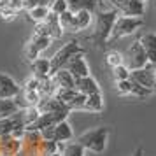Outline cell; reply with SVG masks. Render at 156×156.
<instances>
[{
  "label": "cell",
  "instance_id": "1",
  "mask_svg": "<svg viewBox=\"0 0 156 156\" xmlns=\"http://www.w3.org/2000/svg\"><path fill=\"white\" fill-rule=\"evenodd\" d=\"M118 16H119L118 11H112V9L98 11L97 20H95V32H93V35H91V41L95 42V46L104 48V46L109 44V37H111L114 21H116Z\"/></svg>",
  "mask_w": 156,
  "mask_h": 156
},
{
  "label": "cell",
  "instance_id": "2",
  "mask_svg": "<svg viewBox=\"0 0 156 156\" xmlns=\"http://www.w3.org/2000/svg\"><path fill=\"white\" fill-rule=\"evenodd\" d=\"M107 139H109V128L107 126H97L91 128L77 137V144L83 146L84 151L91 153H104L107 147Z\"/></svg>",
  "mask_w": 156,
  "mask_h": 156
},
{
  "label": "cell",
  "instance_id": "3",
  "mask_svg": "<svg viewBox=\"0 0 156 156\" xmlns=\"http://www.w3.org/2000/svg\"><path fill=\"white\" fill-rule=\"evenodd\" d=\"M144 21L142 18H128V16H118L116 21H114L112 32H111V37H109V42L112 41H118V39H123L126 35H132L133 32L140 28Z\"/></svg>",
  "mask_w": 156,
  "mask_h": 156
},
{
  "label": "cell",
  "instance_id": "4",
  "mask_svg": "<svg viewBox=\"0 0 156 156\" xmlns=\"http://www.w3.org/2000/svg\"><path fill=\"white\" fill-rule=\"evenodd\" d=\"M79 53H84V49L81 48V44L77 41H69L67 44H63L60 49L55 53V56L49 58V63H51V76L55 74L56 70L63 69L65 63L70 60L74 55H79Z\"/></svg>",
  "mask_w": 156,
  "mask_h": 156
},
{
  "label": "cell",
  "instance_id": "5",
  "mask_svg": "<svg viewBox=\"0 0 156 156\" xmlns=\"http://www.w3.org/2000/svg\"><path fill=\"white\" fill-rule=\"evenodd\" d=\"M41 137H42V140L69 142V140H72L74 132H72L70 123L65 119V121L56 123L55 126H49V128H44V130H41Z\"/></svg>",
  "mask_w": 156,
  "mask_h": 156
},
{
  "label": "cell",
  "instance_id": "6",
  "mask_svg": "<svg viewBox=\"0 0 156 156\" xmlns=\"http://www.w3.org/2000/svg\"><path fill=\"white\" fill-rule=\"evenodd\" d=\"M130 79L140 84L142 88H146L147 91H156V65L147 63L144 69L130 70Z\"/></svg>",
  "mask_w": 156,
  "mask_h": 156
},
{
  "label": "cell",
  "instance_id": "7",
  "mask_svg": "<svg viewBox=\"0 0 156 156\" xmlns=\"http://www.w3.org/2000/svg\"><path fill=\"white\" fill-rule=\"evenodd\" d=\"M69 114H70V111H58V112L39 114V118H37L32 125H28L25 130H28V132H41V130H44V128L55 126V125L60 123V121H65Z\"/></svg>",
  "mask_w": 156,
  "mask_h": 156
},
{
  "label": "cell",
  "instance_id": "8",
  "mask_svg": "<svg viewBox=\"0 0 156 156\" xmlns=\"http://www.w3.org/2000/svg\"><path fill=\"white\" fill-rule=\"evenodd\" d=\"M25 128H27L25 111H18V112L12 114V116L0 119V137H2V135L16 133V132H25Z\"/></svg>",
  "mask_w": 156,
  "mask_h": 156
},
{
  "label": "cell",
  "instance_id": "9",
  "mask_svg": "<svg viewBox=\"0 0 156 156\" xmlns=\"http://www.w3.org/2000/svg\"><path fill=\"white\" fill-rule=\"evenodd\" d=\"M125 65H126L130 70H137V69H144L147 65V56L142 49L139 39L132 42V46L126 51V58H125Z\"/></svg>",
  "mask_w": 156,
  "mask_h": 156
},
{
  "label": "cell",
  "instance_id": "10",
  "mask_svg": "<svg viewBox=\"0 0 156 156\" xmlns=\"http://www.w3.org/2000/svg\"><path fill=\"white\" fill-rule=\"evenodd\" d=\"M51 39L48 35H41V34H34L32 35V39L28 41V44H27V48H25V56H27V60H35V58H39V55L42 53L48 46H49Z\"/></svg>",
  "mask_w": 156,
  "mask_h": 156
},
{
  "label": "cell",
  "instance_id": "11",
  "mask_svg": "<svg viewBox=\"0 0 156 156\" xmlns=\"http://www.w3.org/2000/svg\"><path fill=\"white\" fill-rule=\"evenodd\" d=\"M63 69L67 72H70V76L74 79H81V77L90 76V67H88V63H86V60H84V53L74 55V56L65 63Z\"/></svg>",
  "mask_w": 156,
  "mask_h": 156
},
{
  "label": "cell",
  "instance_id": "12",
  "mask_svg": "<svg viewBox=\"0 0 156 156\" xmlns=\"http://www.w3.org/2000/svg\"><path fill=\"white\" fill-rule=\"evenodd\" d=\"M0 153L2 156H20L21 153V139L14 135H2L0 137Z\"/></svg>",
  "mask_w": 156,
  "mask_h": 156
},
{
  "label": "cell",
  "instance_id": "13",
  "mask_svg": "<svg viewBox=\"0 0 156 156\" xmlns=\"http://www.w3.org/2000/svg\"><path fill=\"white\" fill-rule=\"evenodd\" d=\"M139 42H140L142 49L147 56V63L156 65V34L153 32H146L139 37Z\"/></svg>",
  "mask_w": 156,
  "mask_h": 156
},
{
  "label": "cell",
  "instance_id": "14",
  "mask_svg": "<svg viewBox=\"0 0 156 156\" xmlns=\"http://www.w3.org/2000/svg\"><path fill=\"white\" fill-rule=\"evenodd\" d=\"M20 93V86L14 79L0 72V98H14Z\"/></svg>",
  "mask_w": 156,
  "mask_h": 156
},
{
  "label": "cell",
  "instance_id": "15",
  "mask_svg": "<svg viewBox=\"0 0 156 156\" xmlns=\"http://www.w3.org/2000/svg\"><path fill=\"white\" fill-rule=\"evenodd\" d=\"M35 109L39 111V114H46V112H58V111H70L69 107L65 105L63 102H60L55 97H48V98H41L39 104L35 105Z\"/></svg>",
  "mask_w": 156,
  "mask_h": 156
},
{
  "label": "cell",
  "instance_id": "16",
  "mask_svg": "<svg viewBox=\"0 0 156 156\" xmlns=\"http://www.w3.org/2000/svg\"><path fill=\"white\" fill-rule=\"evenodd\" d=\"M119 16H128V18H142L146 14V4L139 0H128L118 12Z\"/></svg>",
  "mask_w": 156,
  "mask_h": 156
},
{
  "label": "cell",
  "instance_id": "17",
  "mask_svg": "<svg viewBox=\"0 0 156 156\" xmlns=\"http://www.w3.org/2000/svg\"><path fill=\"white\" fill-rule=\"evenodd\" d=\"M30 69H32V74L34 77L37 79H44L51 76V63H49V58H42L39 56L35 60L30 62Z\"/></svg>",
  "mask_w": 156,
  "mask_h": 156
},
{
  "label": "cell",
  "instance_id": "18",
  "mask_svg": "<svg viewBox=\"0 0 156 156\" xmlns=\"http://www.w3.org/2000/svg\"><path fill=\"white\" fill-rule=\"evenodd\" d=\"M76 90L83 95H95V93H100V86L98 83L91 77V76H86V77L76 79Z\"/></svg>",
  "mask_w": 156,
  "mask_h": 156
},
{
  "label": "cell",
  "instance_id": "19",
  "mask_svg": "<svg viewBox=\"0 0 156 156\" xmlns=\"http://www.w3.org/2000/svg\"><path fill=\"white\" fill-rule=\"evenodd\" d=\"M53 81H55V84L56 88H67V90H72V88H76V79L70 76V72H67L65 69H60L56 70L53 76Z\"/></svg>",
  "mask_w": 156,
  "mask_h": 156
},
{
  "label": "cell",
  "instance_id": "20",
  "mask_svg": "<svg viewBox=\"0 0 156 156\" xmlns=\"http://www.w3.org/2000/svg\"><path fill=\"white\" fill-rule=\"evenodd\" d=\"M42 23L46 25V28H48V34H49L51 41H53V39H60V37H62L63 30H62V25H60V20H58L56 14L49 12V14L46 16V20H44Z\"/></svg>",
  "mask_w": 156,
  "mask_h": 156
},
{
  "label": "cell",
  "instance_id": "21",
  "mask_svg": "<svg viewBox=\"0 0 156 156\" xmlns=\"http://www.w3.org/2000/svg\"><path fill=\"white\" fill-rule=\"evenodd\" d=\"M93 21V12L86 11V9H81L77 12H74V23H76V32H81V30H86Z\"/></svg>",
  "mask_w": 156,
  "mask_h": 156
},
{
  "label": "cell",
  "instance_id": "22",
  "mask_svg": "<svg viewBox=\"0 0 156 156\" xmlns=\"http://www.w3.org/2000/svg\"><path fill=\"white\" fill-rule=\"evenodd\" d=\"M83 111H88V112H102V111H104V98H102V93L88 95Z\"/></svg>",
  "mask_w": 156,
  "mask_h": 156
},
{
  "label": "cell",
  "instance_id": "23",
  "mask_svg": "<svg viewBox=\"0 0 156 156\" xmlns=\"http://www.w3.org/2000/svg\"><path fill=\"white\" fill-rule=\"evenodd\" d=\"M67 4H69V11H72V12H77L81 9L95 12L98 9V4L95 0H67Z\"/></svg>",
  "mask_w": 156,
  "mask_h": 156
},
{
  "label": "cell",
  "instance_id": "24",
  "mask_svg": "<svg viewBox=\"0 0 156 156\" xmlns=\"http://www.w3.org/2000/svg\"><path fill=\"white\" fill-rule=\"evenodd\" d=\"M20 111L16 105L14 98H0V119L2 118H9Z\"/></svg>",
  "mask_w": 156,
  "mask_h": 156
},
{
  "label": "cell",
  "instance_id": "25",
  "mask_svg": "<svg viewBox=\"0 0 156 156\" xmlns=\"http://www.w3.org/2000/svg\"><path fill=\"white\" fill-rule=\"evenodd\" d=\"M58 20H60L62 30H67V32H76V23H74V12H72V11H65L63 14L58 16Z\"/></svg>",
  "mask_w": 156,
  "mask_h": 156
},
{
  "label": "cell",
  "instance_id": "26",
  "mask_svg": "<svg viewBox=\"0 0 156 156\" xmlns=\"http://www.w3.org/2000/svg\"><path fill=\"white\" fill-rule=\"evenodd\" d=\"M62 156H84V149L77 142H65Z\"/></svg>",
  "mask_w": 156,
  "mask_h": 156
},
{
  "label": "cell",
  "instance_id": "27",
  "mask_svg": "<svg viewBox=\"0 0 156 156\" xmlns=\"http://www.w3.org/2000/svg\"><path fill=\"white\" fill-rule=\"evenodd\" d=\"M48 14H49V7H34L28 11V18L34 23H42Z\"/></svg>",
  "mask_w": 156,
  "mask_h": 156
},
{
  "label": "cell",
  "instance_id": "28",
  "mask_svg": "<svg viewBox=\"0 0 156 156\" xmlns=\"http://www.w3.org/2000/svg\"><path fill=\"white\" fill-rule=\"evenodd\" d=\"M105 63L109 65L111 69H114V67H118V65L125 63V58H123V55L118 53V51H109L105 55Z\"/></svg>",
  "mask_w": 156,
  "mask_h": 156
},
{
  "label": "cell",
  "instance_id": "29",
  "mask_svg": "<svg viewBox=\"0 0 156 156\" xmlns=\"http://www.w3.org/2000/svg\"><path fill=\"white\" fill-rule=\"evenodd\" d=\"M112 74H114V79H116V83L118 81H126L130 79V69H128L126 65H118V67H114L112 69Z\"/></svg>",
  "mask_w": 156,
  "mask_h": 156
},
{
  "label": "cell",
  "instance_id": "30",
  "mask_svg": "<svg viewBox=\"0 0 156 156\" xmlns=\"http://www.w3.org/2000/svg\"><path fill=\"white\" fill-rule=\"evenodd\" d=\"M65 11H69V4H67V0H55L53 4L49 5V12H53V14H63Z\"/></svg>",
  "mask_w": 156,
  "mask_h": 156
},
{
  "label": "cell",
  "instance_id": "31",
  "mask_svg": "<svg viewBox=\"0 0 156 156\" xmlns=\"http://www.w3.org/2000/svg\"><path fill=\"white\" fill-rule=\"evenodd\" d=\"M34 7H49V2L48 0H23V9L30 11Z\"/></svg>",
  "mask_w": 156,
  "mask_h": 156
},
{
  "label": "cell",
  "instance_id": "32",
  "mask_svg": "<svg viewBox=\"0 0 156 156\" xmlns=\"http://www.w3.org/2000/svg\"><path fill=\"white\" fill-rule=\"evenodd\" d=\"M116 90L119 95H132V81L126 79V81H118L116 83Z\"/></svg>",
  "mask_w": 156,
  "mask_h": 156
},
{
  "label": "cell",
  "instance_id": "33",
  "mask_svg": "<svg viewBox=\"0 0 156 156\" xmlns=\"http://www.w3.org/2000/svg\"><path fill=\"white\" fill-rule=\"evenodd\" d=\"M126 2H128V0H104L102 4H105L109 9H112V11H118V12H119L121 7H123Z\"/></svg>",
  "mask_w": 156,
  "mask_h": 156
},
{
  "label": "cell",
  "instance_id": "34",
  "mask_svg": "<svg viewBox=\"0 0 156 156\" xmlns=\"http://www.w3.org/2000/svg\"><path fill=\"white\" fill-rule=\"evenodd\" d=\"M142 154H144V151H142V147H137V151H135V153H133L132 156H142Z\"/></svg>",
  "mask_w": 156,
  "mask_h": 156
},
{
  "label": "cell",
  "instance_id": "35",
  "mask_svg": "<svg viewBox=\"0 0 156 156\" xmlns=\"http://www.w3.org/2000/svg\"><path fill=\"white\" fill-rule=\"evenodd\" d=\"M51 156H62V153H55V154H51Z\"/></svg>",
  "mask_w": 156,
  "mask_h": 156
},
{
  "label": "cell",
  "instance_id": "36",
  "mask_svg": "<svg viewBox=\"0 0 156 156\" xmlns=\"http://www.w3.org/2000/svg\"><path fill=\"white\" fill-rule=\"evenodd\" d=\"M48 2H49V5H51V4H53V2H55V0H48Z\"/></svg>",
  "mask_w": 156,
  "mask_h": 156
},
{
  "label": "cell",
  "instance_id": "37",
  "mask_svg": "<svg viewBox=\"0 0 156 156\" xmlns=\"http://www.w3.org/2000/svg\"><path fill=\"white\" fill-rule=\"evenodd\" d=\"M139 2H144V4H146V0H139Z\"/></svg>",
  "mask_w": 156,
  "mask_h": 156
}]
</instances>
